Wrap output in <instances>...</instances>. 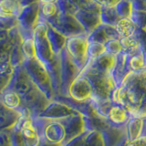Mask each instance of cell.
Here are the masks:
<instances>
[{
	"mask_svg": "<svg viewBox=\"0 0 146 146\" xmlns=\"http://www.w3.org/2000/svg\"><path fill=\"white\" fill-rule=\"evenodd\" d=\"M27 73L30 77L31 80L48 100H51L55 96L49 74L41 61L36 58L25 60L23 63Z\"/></svg>",
	"mask_w": 146,
	"mask_h": 146,
	"instance_id": "1",
	"label": "cell"
},
{
	"mask_svg": "<svg viewBox=\"0 0 146 146\" xmlns=\"http://www.w3.org/2000/svg\"><path fill=\"white\" fill-rule=\"evenodd\" d=\"M88 44V36H84V34L70 36L66 39L64 49L68 55V57L70 58L72 62L79 68V70H81L87 66Z\"/></svg>",
	"mask_w": 146,
	"mask_h": 146,
	"instance_id": "2",
	"label": "cell"
},
{
	"mask_svg": "<svg viewBox=\"0 0 146 146\" xmlns=\"http://www.w3.org/2000/svg\"><path fill=\"white\" fill-rule=\"evenodd\" d=\"M93 96L92 84L84 74L78 75L70 85L68 86L67 97L78 102L87 100Z\"/></svg>",
	"mask_w": 146,
	"mask_h": 146,
	"instance_id": "3",
	"label": "cell"
},
{
	"mask_svg": "<svg viewBox=\"0 0 146 146\" xmlns=\"http://www.w3.org/2000/svg\"><path fill=\"white\" fill-rule=\"evenodd\" d=\"M77 114L72 108L58 100H49L48 106L41 112L38 116L39 118L48 119V120H55V121H62L64 119L68 118Z\"/></svg>",
	"mask_w": 146,
	"mask_h": 146,
	"instance_id": "4",
	"label": "cell"
},
{
	"mask_svg": "<svg viewBox=\"0 0 146 146\" xmlns=\"http://www.w3.org/2000/svg\"><path fill=\"white\" fill-rule=\"evenodd\" d=\"M22 8L20 0H0V20L12 21L17 19Z\"/></svg>",
	"mask_w": 146,
	"mask_h": 146,
	"instance_id": "5",
	"label": "cell"
},
{
	"mask_svg": "<svg viewBox=\"0 0 146 146\" xmlns=\"http://www.w3.org/2000/svg\"><path fill=\"white\" fill-rule=\"evenodd\" d=\"M47 36L49 41V44L51 46L53 52L56 55H59L64 49V48H65L67 38H65V36L61 35L59 32H58L56 29H54L48 24H47Z\"/></svg>",
	"mask_w": 146,
	"mask_h": 146,
	"instance_id": "6",
	"label": "cell"
},
{
	"mask_svg": "<svg viewBox=\"0 0 146 146\" xmlns=\"http://www.w3.org/2000/svg\"><path fill=\"white\" fill-rule=\"evenodd\" d=\"M114 29H115L117 35L121 36V38H131L135 31V25L131 19L124 17L116 22Z\"/></svg>",
	"mask_w": 146,
	"mask_h": 146,
	"instance_id": "7",
	"label": "cell"
},
{
	"mask_svg": "<svg viewBox=\"0 0 146 146\" xmlns=\"http://www.w3.org/2000/svg\"><path fill=\"white\" fill-rule=\"evenodd\" d=\"M59 8L56 3H39V20H49L58 15Z\"/></svg>",
	"mask_w": 146,
	"mask_h": 146,
	"instance_id": "8",
	"label": "cell"
},
{
	"mask_svg": "<svg viewBox=\"0 0 146 146\" xmlns=\"http://www.w3.org/2000/svg\"><path fill=\"white\" fill-rule=\"evenodd\" d=\"M108 118L114 124H123L128 121V113L125 109L121 106H113L110 109L108 112Z\"/></svg>",
	"mask_w": 146,
	"mask_h": 146,
	"instance_id": "9",
	"label": "cell"
},
{
	"mask_svg": "<svg viewBox=\"0 0 146 146\" xmlns=\"http://www.w3.org/2000/svg\"><path fill=\"white\" fill-rule=\"evenodd\" d=\"M106 53L105 46L103 43L94 42V41H89L88 49H87V55H88V60L92 61L95 58L102 56V54Z\"/></svg>",
	"mask_w": 146,
	"mask_h": 146,
	"instance_id": "10",
	"label": "cell"
},
{
	"mask_svg": "<svg viewBox=\"0 0 146 146\" xmlns=\"http://www.w3.org/2000/svg\"><path fill=\"white\" fill-rule=\"evenodd\" d=\"M143 121L141 118H133L130 120L128 124V134L130 137V141L138 138L141 136L143 131Z\"/></svg>",
	"mask_w": 146,
	"mask_h": 146,
	"instance_id": "11",
	"label": "cell"
},
{
	"mask_svg": "<svg viewBox=\"0 0 146 146\" xmlns=\"http://www.w3.org/2000/svg\"><path fill=\"white\" fill-rule=\"evenodd\" d=\"M21 50L23 55H24L25 60L36 58V48L33 36L23 39L21 44Z\"/></svg>",
	"mask_w": 146,
	"mask_h": 146,
	"instance_id": "12",
	"label": "cell"
},
{
	"mask_svg": "<svg viewBox=\"0 0 146 146\" xmlns=\"http://www.w3.org/2000/svg\"><path fill=\"white\" fill-rule=\"evenodd\" d=\"M120 43L121 46V50L128 54H135L139 49V43L131 38H121L120 39Z\"/></svg>",
	"mask_w": 146,
	"mask_h": 146,
	"instance_id": "13",
	"label": "cell"
},
{
	"mask_svg": "<svg viewBox=\"0 0 146 146\" xmlns=\"http://www.w3.org/2000/svg\"><path fill=\"white\" fill-rule=\"evenodd\" d=\"M105 49H106V53L110 55H116L121 53V46L120 43V40H118L117 38H111L106 41L104 44Z\"/></svg>",
	"mask_w": 146,
	"mask_h": 146,
	"instance_id": "14",
	"label": "cell"
},
{
	"mask_svg": "<svg viewBox=\"0 0 146 146\" xmlns=\"http://www.w3.org/2000/svg\"><path fill=\"white\" fill-rule=\"evenodd\" d=\"M145 60L141 54H135L130 59V67L132 70L140 71L144 68Z\"/></svg>",
	"mask_w": 146,
	"mask_h": 146,
	"instance_id": "15",
	"label": "cell"
},
{
	"mask_svg": "<svg viewBox=\"0 0 146 146\" xmlns=\"http://www.w3.org/2000/svg\"><path fill=\"white\" fill-rule=\"evenodd\" d=\"M10 129H6L0 131V146H13L11 141Z\"/></svg>",
	"mask_w": 146,
	"mask_h": 146,
	"instance_id": "16",
	"label": "cell"
},
{
	"mask_svg": "<svg viewBox=\"0 0 146 146\" xmlns=\"http://www.w3.org/2000/svg\"><path fill=\"white\" fill-rule=\"evenodd\" d=\"M127 146H146V135L140 136L128 143Z\"/></svg>",
	"mask_w": 146,
	"mask_h": 146,
	"instance_id": "17",
	"label": "cell"
},
{
	"mask_svg": "<svg viewBox=\"0 0 146 146\" xmlns=\"http://www.w3.org/2000/svg\"><path fill=\"white\" fill-rule=\"evenodd\" d=\"M38 146H63V143H53L43 138H41V141Z\"/></svg>",
	"mask_w": 146,
	"mask_h": 146,
	"instance_id": "18",
	"label": "cell"
},
{
	"mask_svg": "<svg viewBox=\"0 0 146 146\" xmlns=\"http://www.w3.org/2000/svg\"><path fill=\"white\" fill-rule=\"evenodd\" d=\"M39 3H56L58 0H38Z\"/></svg>",
	"mask_w": 146,
	"mask_h": 146,
	"instance_id": "19",
	"label": "cell"
},
{
	"mask_svg": "<svg viewBox=\"0 0 146 146\" xmlns=\"http://www.w3.org/2000/svg\"><path fill=\"white\" fill-rule=\"evenodd\" d=\"M20 1H21V0H20Z\"/></svg>",
	"mask_w": 146,
	"mask_h": 146,
	"instance_id": "20",
	"label": "cell"
}]
</instances>
